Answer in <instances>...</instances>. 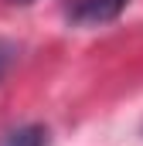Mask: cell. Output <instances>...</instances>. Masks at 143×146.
I'll list each match as a JSON object with an SVG mask.
<instances>
[{
  "label": "cell",
  "mask_w": 143,
  "mask_h": 146,
  "mask_svg": "<svg viewBox=\"0 0 143 146\" xmlns=\"http://www.w3.org/2000/svg\"><path fill=\"white\" fill-rule=\"evenodd\" d=\"M126 3L130 0H78L68 10V21L78 24V27H99V24L116 21L126 10Z\"/></svg>",
  "instance_id": "obj_1"
},
{
  "label": "cell",
  "mask_w": 143,
  "mask_h": 146,
  "mask_svg": "<svg viewBox=\"0 0 143 146\" xmlns=\"http://www.w3.org/2000/svg\"><path fill=\"white\" fill-rule=\"evenodd\" d=\"M48 139V133H44V126H21V129H10L0 146H44Z\"/></svg>",
  "instance_id": "obj_2"
},
{
  "label": "cell",
  "mask_w": 143,
  "mask_h": 146,
  "mask_svg": "<svg viewBox=\"0 0 143 146\" xmlns=\"http://www.w3.org/2000/svg\"><path fill=\"white\" fill-rule=\"evenodd\" d=\"M14 54H17V48L10 44V41H0V75L10 68V61H14Z\"/></svg>",
  "instance_id": "obj_3"
},
{
  "label": "cell",
  "mask_w": 143,
  "mask_h": 146,
  "mask_svg": "<svg viewBox=\"0 0 143 146\" xmlns=\"http://www.w3.org/2000/svg\"><path fill=\"white\" fill-rule=\"evenodd\" d=\"M7 3H14V7H24V3H34V0H7Z\"/></svg>",
  "instance_id": "obj_4"
}]
</instances>
